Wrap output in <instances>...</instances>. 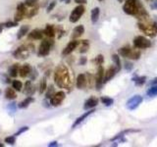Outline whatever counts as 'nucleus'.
Masks as SVG:
<instances>
[{
	"instance_id": "obj_1",
	"label": "nucleus",
	"mask_w": 157,
	"mask_h": 147,
	"mask_svg": "<svg viewBox=\"0 0 157 147\" xmlns=\"http://www.w3.org/2000/svg\"><path fill=\"white\" fill-rule=\"evenodd\" d=\"M54 80L60 88H68L70 89L72 83L69 75V71L66 68V66L60 64L55 70L54 73Z\"/></svg>"
},
{
	"instance_id": "obj_2",
	"label": "nucleus",
	"mask_w": 157,
	"mask_h": 147,
	"mask_svg": "<svg viewBox=\"0 0 157 147\" xmlns=\"http://www.w3.org/2000/svg\"><path fill=\"white\" fill-rule=\"evenodd\" d=\"M138 28L144 31L146 35H148L150 37H154L157 35V24L149 21L148 19L146 20H141V22H138L137 24Z\"/></svg>"
},
{
	"instance_id": "obj_3",
	"label": "nucleus",
	"mask_w": 157,
	"mask_h": 147,
	"mask_svg": "<svg viewBox=\"0 0 157 147\" xmlns=\"http://www.w3.org/2000/svg\"><path fill=\"white\" fill-rule=\"evenodd\" d=\"M141 8H144V6L140 0H126L123 6V10L128 15L136 17Z\"/></svg>"
},
{
	"instance_id": "obj_4",
	"label": "nucleus",
	"mask_w": 157,
	"mask_h": 147,
	"mask_svg": "<svg viewBox=\"0 0 157 147\" xmlns=\"http://www.w3.org/2000/svg\"><path fill=\"white\" fill-rule=\"evenodd\" d=\"M31 50H34L33 44L21 45L12 52V56L16 59H27L30 56Z\"/></svg>"
},
{
	"instance_id": "obj_5",
	"label": "nucleus",
	"mask_w": 157,
	"mask_h": 147,
	"mask_svg": "<svg viewBox=\"0 0 157 147\" xmlns=\"http://www.w3.org/2000/svg\"><path fill=\"white\" fill-rule=\"evenodd\" d=\"M53 44H54V42L52 39H43L39 45L38 55L40 57L47 56L50 53V50H51V47Z\"/></svg>"
},
{
	"instance_id": "obj_6",
	"label": "nucleus",
	"mask_w": 157,
	"mask_h": 147,
	"mask_svg": "<svg viewBox=\"0 0 157 147\" xmlns=\"http://www.w3.org/2000/svg\"><path fill=\"white\" fill-rule=\"evenodd\" d=\"M85 6L82 4H78L77 7L74 8V10L72 11L70 17H69V20L71 23H77L78 20L81 19V17L84 15L85 13Z\"/></svg>"
},
{
	"instance_id": "obj_7",
	"label": "nucleus",
	"mask_w": 157,
	"mask_h": 147,
	"mask_svg": "<svg viewBox=\"0 0 157 147\" xmlns=\"http://www.w3.org/2000/svg\"><path fill=\"white\" fill-rule=\"evenodd\" d=\"M133 45L138 49H146L151 46V42L144 36L138 35L133 39Z\"/></svg>"
},
{
	"instance_id": "obj_8",
	"label": "nucleus",
	"mask_w": 157,
	"mask_h": 147,
	"mask_svg": "<svg viewBox=\"0 0 157 147\" xmlns=\"http://www.w3.org/2000/svg\"><path fill=\"white\" fill-rule=\"evenodd\" d=\"M25 15H27V6L24 2L19 3L17 5V11L14 15V21L19 23L24 19Z\"/></svg>"
},
{
	"instance_id": "obj_9",
	"label": "nucleus",
	"mask_w": 157,
	"mask_h": 147,
	"mask_svg": "<svg viewBox=\"0 0 157 147\" xmlns=\"http://www.w3.org/2000/svg\"><path fill=\"white\" fill-rule=\"evenodd\" d=\"M66 97V94L63 90H60V91H57L55 92L54 95L49 99L50 103H51V106H54V107H57V106H60L61 105V103L63 102V100L65 99Z\"/></svg>"
},
{
	"instance_id": "obj_10",
	"label": "nucleus",
	"mask_w": 157,
	"mask_h": 147,
	"mask_svg": "<svg viewBox=\"0 0 157 147\" xmlns=\"http://www.w3.org/2000/svg\"><path fill=\"white\" fill-rule=\"evenodd\" d=\"M142 100H144L142 96L133 95L127 101V108L129 110H135V109H137L138 106H140V104H141Z\"/></svg>"
},
{
	"instance_id": "obj_11",
	"label": "nucleus",
	"mask_w": 157,
	"mask_h": 147,
	"mask_svg": "<svg viewBox=\"0 0 157 147\" xmlns=\"http://www.w3.org/2000/svg\"><path fill=\"white\" fill-rule=\"evenodd\" d=\"M78 44H80V41L73 39L72 41L69 42V43L67 44V46L63 49V51H62V55H63V56H67V55H69V54H71L72 52L77 48Z\"/></svg>"
},
{
	"instance_id": "obj_12",
	"label": "nucleus",
	"mask_w": 157,
	"mask_h": 147,
	"mask_svg": "<svg viewBox=\"0 0 157 147\" xmlns=\"http://www.w3.org/2000/svg\"><path fill=\"white\" fill-rule=\"evenodd\" d=\"M103 79H104V69L100 66L98 68L97 74H96V78H95V86L98 90L103 84Z\"/></svg>"
},
{
	"instance_id": "obj_13",
	"label": "nucleus",
	"mask_w": 157,
	"mask_h": 147,
	"mask_svg": "<svg viewBox=\"0 0 157 147\" xmlns=\"http://www.w3.org/2000/svg\"><path fill=\"white\" fill-rule=\"evenodd\" d=\"M44 35V31L40 28H35L33 30L29 35H27V39H34V40H39L42 39Z\"/></svg>"
},
{
	"instance_id": "obj_14",
	"label": "nucleus",
	"mask_w": 157,
	"mask_h": 147,
	"mask_svg": "<svg viewBox=\"0 0 157 147\" xmlns=\"http://www.w3.org/2000/svg\"><path fill=\"white\" fill-rule=\"evenodd\" d=\"M26 95L27 96H33L35 92V86L31 83V80H27L24 85V90H23Z\"/></svg>"
},
{
	"instance_id": "obj_15",
	"label": "nucleus",
	"mask_w": 157,
	"mask_h": 147,
	"mask_svg": "<svg viewBox=\"0 0 157 147\" xmlns=\"http://www.w3.org/2000/svg\"><path fill=\"white\" fill-rule=\"evenodd\" d=\"M33 67L30 64H24L20 66V71H19V75L21 78H27V75H30Z\"/></svg>"
},
{
	"instance_id": "obj_16",
	"label": "nucleus",
	"mask_w": 157,
	"mask_h": 147,
	"mask_svg": "<svg viewBox=\"0 0 157 147\" xmlns=\"http://www.w3.org/2000/svg\"><path fill=\"white\" fill-rule=\"evenodd\" d=\"M117 72V69L115 67H110L106 72L104 73V79H103V83H106L107 82H109L110 79L114 78V75H116Z\"/></svg>"
},
{
	"instance_id": "obj_17",
	"label": "nucleus",
	"mask_w": 157,
	"mask_h": 147,
	"mask_svg": "<svg viewBox=\"0 0 157 147\" xmlns=\"http://www.w3.org/2000/svg\"><path fill=\"white\" fill-rule=\"evenodd\" d=\"M86 83H87V79H86V75L85 74H80L78 75L77 78V87L78 89H82L86 86Z\"/></svg>"
},
{
	"instance_id": "obj_18",
	"label": "nucleus",
	"mask_w": 157,
	"mask_h": 147,
	"mask_svg": "<svg viewBox=\"0 0 157 147\" xmlns=\"http://www.w3.org/2000/svg\"><path fill=\"white\" fill-rule=\"evenodd\" d=\"M98 104V99L96 97H90L85 102L84 109L85 110H90V109H93L95 106H97Z\"/></svg>"
},
{
	"instance_id": "obj_19",
	"label": "nucleus",
	"mask_w": 157,
	"mask_h": 147,
	"mask_svg": "<svg viewBox=\"0 0 157 147\" xmlns=\"http://www.w3.org/2000/svg\"><path fill=\"white\" fill-rule=\"evenodd\" d=\"M19 71H20V64H12L8 69V75H10L11 78H16L18 75H19Z\"/></svg>"
},
{
	"instance_id": "obj_20",
	"label": "nucleus",
	"mask_w": 157,
	"mask_h": 147,
	"mask_svg": "<svg viewBox=\"0 0 157 147\" xmlns=\"http://www.w3.org/2000/svg\"><path fill=\"white\" fill-rule=\"evenodd\" d=\"M93 112H95V111L93 110V109H92V110H89V111H87V112H86L85 114H82V115L81 117H78V119H77V120L75 121V123H74V124H73V126H72V127H73V129H74V127H76L77 126H78V125H80L81 123H82V122H84V121H85V120L86 119V118L89 117V115H91V114L93 113Z\"/></svg>"
},
{
	"instance_id": "obj_21",
	"label": "nucleus",
	"mask_w": 157,
	"mask_h": 147,
	"mask_svg": "<svg viewBox=\"0 0 157 147\" xmlns=\"http://www.w3.org/2000/svg\"><path fill=\"white\" fill-rule=\"evenodd\" d=\"M4 96H5V98L8 99V100H14V99H16L17 94H16L15 89H14L13 87L6 88L5 91H4Z\"/></svg>"
},
{
	"instance_id": "obj_22",
	"label": "nucleus",
	"mask_w": 157,
	"mask_h": 147,
	"mask_svg": "<svg viewBox=\"0 0 157 147\" xmlns=\"http://www.w3.org/2000/svg\"><path fill=\"white\" fill-rule=\"evenodd\" d=\"M85 34V28L82 25H80V26H77L75 28H74L73 31V35H72V39H78V37H80L81 35H82Z\"/></svg>"
},
{
	"instance_id": "obj_23",
	"label": "nucleus",
	"mask_w": 157,
	"mask_h": 147,
	"mask_svg": "<svg viewBox=\"0 0 157 147\" xmlns=\"http://www.w3.org/2000/svg\"><path fill=\"white\" fill-rule=\"evenodd\" d=\"M44 35L49 37V39H53V37L55 36V34H56V31H55V28L54 26L52 25H46L45 28H44Z\"/></svg>"
},
{
	"instance_id": "obj_24",
	"label": "nucleus",
	"mask_w": 157,
	"mask_h": 147,
	"mask_svg": "<svg viewBox=\"0 0 157 147\" xmlns=\"http://www.w3.org/2000/svg\"><path fill=\"white\" fill-rule=\"evenodd\" d=\"M35 101V99L34 97H31V96H27L26 99H24L23 101H21L19 104H18V108L19 109H26L30 106V104H31Z\"/></svg>"
},
{
	"instance_id": "obj_25",
	"label": "nucleus",
	"mask_w": 157,
	"mask_h": 147,
	"mask_svg": "<svg viewBox=\"0 0 157 147\" xmlns=\"http://www.w3.org/2000/svg\"><path fill=\"white\" fill-rule=\"evenodd\" d=\"M30 31V27L27 25H24L20 28V30L18 31L17 32V39H22L23 37H24L27 32Z\"/></svg>"
},
{
	"instance_id": "obj_26",
	"label": "nucleus",
	"mask_w": 157,
	"mask_h": 147,
	"mask_svg": "<svg viewBox=\"0 0 157 147\" xmlns=\"http://www.w3.org/2000/svg\"><path fill=\"white\" fill-rule=\"evenodd\" d=\"M99 15H100V9L98 7H95V8L92 9L91 15H90L92 24H96V22H97L98 19H99Z\"/></svg>"
},
{
	"instance_id": "obj_27",
	"label": "nucleus",
	"mask_w": 157,
	"mask_h": 147,
	"mask_svg": "<svg viewBox=\"0 0 157 147\" xmlns=\"http://www.w3.org/2000/svg\"><path fill=\"white\" fill-rule=\"evenodd\" d=\"M78 45H80V53H86V52L89 48V42L86 39L81 40Z\"/></svg>"
},
{
	"instance_id": "obj_28",
	"label": "nucleus",
	"mask_w": 157,
	"mask_h": 147,
	"mask_svg": "<svg viewBox=\"0 0 157 147\" xmlns=\"http://www.w3.org/2000/svg\"><path fill=\"white\" fill-rule=\"evenodd\" d=\"M132 49L130 48L129 46H125V47H122V48H120L118 50V53L120 56H123V57H129L130 55Z\"/></svg>"
},
{
	"instance_id": "obj_29",
	"label": "nucleus",
	"mask_w": 157,
	"mask_h": 147,
	"mask_svg": "<svg viewBox=\"0 0 157 147\" xmlns=\"http://www.w3.org/2000/svg\"><path fill=\"white\" fill-rule=\"evenodd\" d=\"M112 60L115 64V68L117 69V72H119L121 70L122 66H121V61H120V56L118 54H113L112 55Z\"/></svg>"
},
{
	"instance_id": "obj_30",
	"label": "nucleus",
	"mask_w": 157,
	"mask_h": 147,
	"mask_svg": "<svg viewBox=\"0 0 157 147\" xmlns=\"http://www.w3.org/2000/svg\"><path fill=\"white\" fill-rule=\"evenodd\" d=\"M12 87L15 89L16 91H21L23 88V83L20 82V80L14 79L12 80Z\"/></svg>"
},
{
	"instance_id": "obj_31",
	"label": "nucleus",
	"mask_w": 157,
	"mask_h": 147,
	"mask_svg": "<svg viewBox=\"0 0 157 147\" xmlns=\"http://www.w3.org/2000/svg\"><path fill=\"white\" fill-rule=\"evenodd\" d=\"M38 6H34V7H31V9L29 11V13L27 14V19H31L33 17H35V15H38Z\"/></svg>"
},
{
	"instance_id": "obj_32",
	"label": "nucleus",
	"mask_w": 157,
	"mask_h": 147,
	"mask_svg": "<svg viewBox=\"0 0 157 147\" xmlns=\"http://www.w3.org/2000/svg\"><path fill=\"white\" fill-rule=\"evenodd\" d=\"M145 80H146V77H137V78H133V82L135 83L136 85H144L145 83Z\"/></svg>"
},
{
	"instance_id": "obj_33",
	"label": "nucleus",
	"mask_w": 157,
	"mask_h": 147,
	"mask_svg": "<svg viewBox=\"0 0 157 147\" xmlns=\"http://www.w3.org/2000/svg\"><path fill=\"white\" fill-rule=\"evenodd\" d=\"M147 95L149 97H155L157 96V84L152 85L151 87H149V89L147 90Z\"/></svg>"
},
{
	"instance_id": "obj_34",
	"label": "nucleus",
	"mask_w": 157,
	"mask_h": 147,
	"mask_svg": "<svg viewBox=\"0 0 157 147\" xmlns=\"http://www.w3.org/2000/svg\"><path fill=\"white\" fill-rule=\"evenodd\" d=\"M55 94V88L53 85H49V87L46 89V94H45V98L50 99Z\"/></svg>"
},
{
	"instance_id": "obj_35",
	"label": "nucleus",
	"mask_w": 157,
	"mask_h": 147,
	"mask_svg": "<svg viewBox=\"0 0 157 147\" xmlns=\"http://www.w3.org/2000/svg\"><path fill=\"white\" fill-rule=\"evenodd\" d=\"M47 89V83H46V77H44L39 83V93L42 94Z\"/></svg>"
},
{
	"instance_id": "obj_36",
	"label": "nucleus",
	"mask_w": 157,
	"mask_h": 147,
	"mask_svg": "<svg viewBox=\"0 0 157 147\" xmlns=\"http://www.w3.org/2000/svg\"><path fill=\"white\" fill-rule=\"evenodd\" d=\"M141 57V52L137 51V50H132L130 55H129L128 58H130L132 60H138Z\"/></svg>"
},
{
	"instance_id": "obj_37",
	"label": "nucleus",
	"mask_w": 157,
	"mask_h": 147,
	"mask_svg": "<svg viewBox=\"0 0 157 147\" xmlns=\"http://www.w3.org/2000/svg\"><path fill=\"white\" fill-rule=\"evenodd\" d=\"M100 101L102 102V104H104L105 106H111L112 104L114 103V100L112 98H110V97H101L100 98Z\"/></svg>"
},
{
	"instance_id": "obj_38",
	"label": "nucleus",
	"mask_w": 157,
	"mask_h": 147,
	"mask_svg": "<svg viewBox=\"0 0 157 147\" xmlns=\"http://www.w3.org/2000/svg\"><path fill=\"white\" fill-rule=\"evenodd\" d=\"M4 141H5V143H7V144L14 145V144H15V142H16V136L14 134L11 135V136H8V137H6L5 139H4Z\"/></svg>"
},
{
	"instance_id": "obj_39",
	"label": "nucleus",
	"mask_w": 157,
	"mask_h": 147,
	"mask_svg": "<svg viewBox=\"0 0 157 147\" xmlns=\"http://www.w3.org/2000/svg\"><path fill=\"white\" fill-rule=\"evenodd\" d=\"M38 0H25V4L27 7H34V6H36V4H38Z\"/></svg>"
},
{
	"instance_id": "obj_40",
	"label": "nucleus",
	"mask_w": 157,
	"mask_h": 147,
	"mask_svg": "<svg viewBox=\"0 0 157 147\" xmlns=\"http://www.w3.org/2000/svg\"><path fill=\"white\" fill-rule=\"evenodd\" d=\"M3 25H4V27L7 28H14V27H17V26H18V23L15 22V21H14V22L8 21V22H6V23H4Z\"/></svg>"
},
{
	"instance_id": "obj_41",
	"label": "nucleus",
	"mask_w": 157,
	"mask_h": 147,
	"mask_svg": "<svg viewBox=\"0 0 157 147\" xmlns=\"http://www.w3.org/2000/svg\"><path fill=\"white\" fill-rule=\"evenodd\" d=\"M27 130H29V127H27V126L22 127L21 129L16 132V134H14V135H15V136L17 137V136H19L20 134H24V132H26Z\"/></svg>"
},
{
	"instance_id": "obj_42",
	"label": "nucleus",
	"mask_w": 157,
	"mask_h": 147,
	"mask_svg": "<svg viewBox=\"0 0 157 147\" xmlns=\"http://www.w3.org/2000/svg\"><path fill=\"white\" fill-rule=\"evenodd\" d=\"M95 62H96V64H97V65L103 64V62H104V57H103V55L99 54V55L96 56V58H95Z\"/></svg>"
},
{
	"instance_id": "obj_43",
	"label": "nucleus",
	"mask_w": 157,
	"mask_h": 147,
	"mask_svg": "<svg viewBox=\"0 0 157 147\" xmlns=\"http://www.w3.org/2000/svg\"><path fill=\"white\" fill-rule=\"evenodd\" d=\"M56 4H57V2L56 1H52V2H50L49 3V5L47 6V10H46V12L47 13H49V12H51L53 9L55 8V6H56Z\"/></svg>"
},
{
	"instance_id": "obj_44",
	"label": "nucleus",
	"mask_w": 157,
	"mask_h": 147,
	"mask_svg": "<svg viewBox=\"0 0 157 147\" xmlns=\"http://www.w3.org/2000/svg\"><path fill=\"white\" fill-rule=\"evenodd\" d=\"M36 77H38V72H36V70L35 68H33V70H31V72L30 74L31 80H35L36 79Z\"/></svg>"
},
{
	"instance_id": "obj_45",
	"label": "nucleus",
	"mask_w": 157,
	"mask_h": 147,
	"mask_svg": "<svg viewBox=\"0 0 157 147\" xmlns=\"http://www.w3.org/2000/svg\"><path fill=\"white\" fill-rule=\"evenodd\" d=\"M133 68V66L132 63H130V62H126V63H125V69H126L127 71H132Z\"/></svg>"
},
{
	"instance_id": "obj_46",
	"label": "nucleus",
	"mask_w": 157,
	"mask_h": 147,
	"mask_svg": "<svg viewBox=\"0 0 157 147\" xmlns=\"http://www.w3.org/2000/svg\"><path fill=\"white\" fill-rule=\"evenodd\" d=\"M78 64L82 65V66L86 65V57H81L80 61H78Z\"/></svg>"
},
{
	"instance_id": "obj_47",
	"label": "nucleus",
	"mask_w": 157,
	"mask_h": 147,
	"mask_svg": "<svg viewBox=\"0 0 157 147\" xmlns=\"http://www.w3.org/2000/svg\"><path fill=\"white\" fill-rule=\"evenodd\" d=\"M54 146H58V142L57 141H52L48 144V147H54Z\"/></svg>"
},
{
	"instance_id": "obj_48",
	"label": "nucleus",
	"mask_w": 157,
	"mask_h": 147,
	"mask_svg": "<svg viewBox=\"0 0 157 147\" xmlns=\"http://www.w3.org/2000/svg\"><path fill=\"white\" fill-rule=\"evenodd\" d=\"M75 2L78 4H86L87 2V0H75Z\"/></svg>"
},
{
	"instance_id": "obj_49",
	"label": "nucleus",
	"mask_w": 157,
	"mask_h": 147,
	"mask_svg": "<svg viewBox=\"0 0 157 147\" xmlns=\"http://www.w3.org/2000/svg\"><path fill=\"white\" fill-rule=\"evenodd\" d=\"M9 108L12 109L13 111H15V109H16V105H15V103H11L10 105H9Z\"/></svg>"
},
{
	"instance_id": "obj_50",
	"label": "nucleus",
	"mask_w": 157,
	"mask_h": 147,
	"mask_svg": "<svg viewBox=\"0 0 157 147\" xmlns=\"http://www.w3.org/2000/svg\"><path fill=\"white\" fill-rule=\"evenodd\" d=\"M150 84L151 85H154V84H157V78H155L153 80H151L150 82Z\"/></svg>"
},
{
	"instance_id": "obj_51",
	"label": "nucleus",
	"mask_w": 157,
	"mask_h": 147,
	"mask_svg": "<svg viewBox=\"0 0 157 147\" xmlns=\"http://www.w3.org/2000/svg\"><path fill=\"white\" fill-rule=\"evenodd\" d=\"M152 8L157 9V0H156V1H154V2H153V4H152Z\"/></svg>"
},
{
	"instance_id": "obj_52",
	"label": "nucleus",
	"mask_w": 157,
	"mask_h": 147,
	"mask_svg": "<svg viewBox=\"0 0 157 147\" xmlns=\"http://www.w3.org/2000/svg\"><path fill=\"white\" fill-rule=\"evenodd\" d=\"M3 27H4L3 24H0V34H1L2 31H3Z\"/></svg>"
},
{
	"instance_id": "obj_53",
	"label": "nucleus",
	"mask_w": 157,
	"mask_h": 147,
	"mask_svg": "<svg viewBox=\"0 0 157 147\" xmlns=\"http://www.w3.org/2000/svg\"><path fill=\"white\" fill-rule=\"evenodd\" d=\"M0 147H4V144L3 143H0Z\"/></svg>"
},
{
	"instance_id": "obj_54",
	"label": "nucleus",
	"mask_w": 157,
	"mask_h": 147,
	"mask_svg": "<svg viewBox=\"0 0 157 147\" xmlns=\"http://www.w3.org/2000/svg\"><path fill=\"white\" fill-rule=\"evenodd\" d=\"M118 1H119V2H123V1H124V0H118Z\"/></svg>"
},
{
	"instance_id": "obj_55",
	"label": "nucleus",
	"mask_w": 157,
	"mask_h": 147,
	"mask_svg": "<svg viewBox=\"0 0 157 147\" xmlns=\"http://www.w3.org/2000/svg\"><path fill=\"white\" fill-rule=\"evenodd\" d=\"M61 1H65V0H61Z\"/></svg>"
},
{
	"instance_id": "obj_56",
	"label": "nucleus",
	"mask_w": 157,
	"mask_h": 147,
	"mask_svg": "<svg viewBox=\"0 0 157 147\" xmlns=\"http://www.w3.org/2000/svg\"><path fill=\"white\" fill-rule=\"evenodd\" d=\"M99 1H103V0H99Z\"/></svg>"
}]
</instances>
